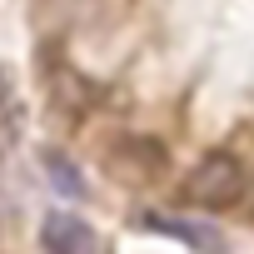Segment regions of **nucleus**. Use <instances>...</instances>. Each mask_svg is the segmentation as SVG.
<instances>
[{
	"mask_svg": "<svg viewBox=\"0 0 254 254\" xmlns=\"http://www.w3.org/2000/svg\"><path fill=\"white\" fill-rule=\"evenodd\" d=\"M244 185H249L244 165H239L234 155H224V150H209V155L190 170L180 199L194 204V209H214V214H219V209H234V204L244 199Z\"/></svg>",
	"mask_w": 254,
	"mask_h": 254,
	"instance_id": "nucleus-1",
	"label": "nucleus"
},
{
	"mask_svg": "<svg viewBox=\"0 0 254 254\" xmlns=\"http://www.w3.org/2000/svg\"><path fill=\"white\" fill-rule=\"evenodd\" d=\"M40 249H45V254H95V229H90L80 214L55 209V214H45V224H40Z\"/></svg>",
	"mask_w": 254,
	"mask_h": 254,
	"instance_id": "nucleus-2",
	"label": "nucleus"
},
{
	"mask_svg": "<svg viewBox=\"0 0 254 254\" xmlns=\"http://www.w3.org/2000/svg\"><path fill=\"white\" fill-rule=\"evenodd\" d=\"M140 229H150V234H170V239H185L190 249H204V254H219V249H224V239H219L214 229L190 224V219H170V214H140Z\"/></svg>",
	"mask_w": 254,
	"mask_h": 254,
	"instance_id": "nucleus-3",
	"label": "nucleus"
},
{
	"mask_svg": "<svg viewBox=\"0 0 254 254\" xmlns=\"http://www.w3.org/2000/svg\"><path fill=\"white\" fill-rule=\"evenodd\" d=\"M45 170H50V180H55V190H60V194H75V199L85 194L80 170H75V165H65V155H55V150H50V155H45Z\"/></svg>",
	"mask_w": 254,
	"mask_h": 254,
	"instance_id": "nucleus-4",
	"label": "nucleus"
},
{
	"mask_svg": "<svg viewBox=\"0 0 254 254\" xmlns=\"http://www.w3.org/2000/svg\"><path fill=\"white\" fill-rule=\"evenodd\" d=\"M5 100H10V85H5V70H0V110H5Z\"/></svg>",
	"mask_w": 254,
	"mask_h": 254,
	"instance_id": "nucleus-5",
	"label": "nucleus"
}]
</instances>
